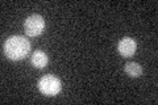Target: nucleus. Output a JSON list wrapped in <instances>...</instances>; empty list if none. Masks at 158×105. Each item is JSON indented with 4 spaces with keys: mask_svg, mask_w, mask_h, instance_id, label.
<instances>
[{
    "mask_svg": "<svg viewBox=\"0 0 158 105\" xmlns=\"http://www.w3.org/2000/svg\"><path fill=\"white\" fill-rule=\"evenodd\" d=\"M31 51V43L23 36H13L4 43V54L12 61H21Z\"/></svg>",
    "mask_w": 158,
    "mask_h": 105,
    "instance_id": "nucleus-1",
    "label": "nucleus"
},
{
    "mask_svg": "<svg viewBox=\"0 0 158 105\" xmlns=\"http://www.w3.org/2000/svg\"><path fill=\"white\" fill-rule=\"evenodd\" d=\"M61 80L58 78L53 76V75H45L38 82V89L41 91V93L46 95V96H56L61 92Z\"/></svg>",
    "mask_w": 158,
    "mask_h": 105,
    "instance_id": "nucleus-2",
    "label": "nucleus"
},
{
    "mask_svg": "<svg viewBox=\"0 0 158 105\" xmlns=\"http://www.w3.org/2000/svg\"><path fill=\"white\" fill-rule=\"evenodd\" d=\"M24 29H25L27 36L37 37L45 29V20L40 16V14H32L24 22Z\"/></svg>",
    "mask_w": 158,
    "mask_h": 105,
    "instance_id": "nucleus-3",
    "label": "nucleus"
},
{
    "mask_svg": "<svg viewBox=\"0 0 158 105\" xmlns=\"http://www.w3.org/2000/svg\"><path fill=\"white\" fill-rule=\"evenodd\" d=\"M136 49H137V43L133 38L125 37L118 42V51L124 57H132L136 53Z\"/></svg>",
    "mask_w": 158,
    "mask_h": 105,
    "instance_id": "nucleus-4",
    "label": "nucleus"
},
{
    "mask_svg": "<svg viewBox=\"0 0 158 105\" xmlns=\"http://www.w3.org/2000/svg\"><path fill=\"white\" fill-rule=\"evenodd\" d=\"M32 64L34 67H37V68H44L48 64V55L44 51H41V50H37L36 53H33V55H32Z\"/></svg>",
    "mask_w": 158,
    "mask_h": 105,
    "instance_id": "nucleus-5",
    "label": "nucleus"
},
{
    "mask_svg": "<svg viewBox=\"0 0 158 105\" xmlns=\"http://www.w3.org/2000/svg\"><path fill=\"white\" fill-rule=\"evenodd\" d=\"M124 70H125V72L129 75V76H132V78H137V76H140V75L142 74V67L138 63H136V62L127 63Z\"/></svg>",
    "mask_w": 158,
    "mask_h": 105,
    "instance_id": "nucleus-6",
    "label": "nucleus"
}]
</instances>
